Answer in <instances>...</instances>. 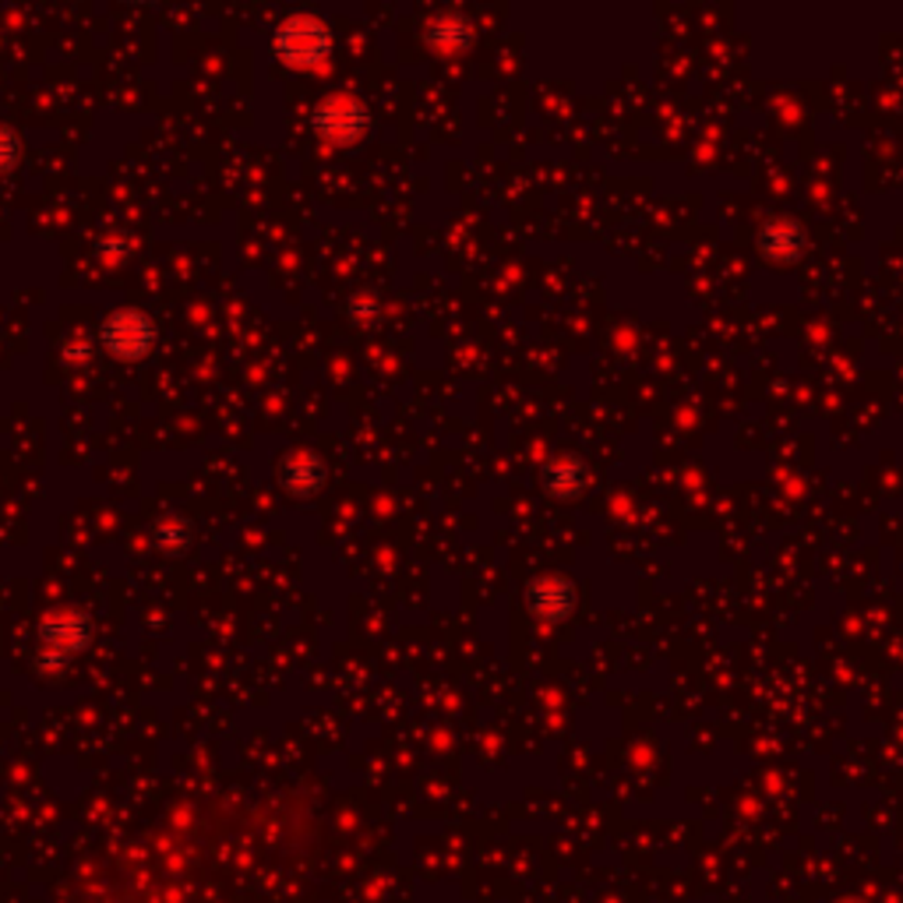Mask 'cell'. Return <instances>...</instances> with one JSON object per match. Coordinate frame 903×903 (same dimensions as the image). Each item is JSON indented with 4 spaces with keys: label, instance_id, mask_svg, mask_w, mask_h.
I'll return each mask as SVG.
<instances>
[{
    "label": "cell",
    "instance_id": "7a4b0ae2",
    "mask_svg": "<svg viewBox=\"0 0 903 903\" xmlns=\"http://www.w3.org/2000/svg\"><path fill=\"white\" fill-rule=\"evenodd\" d=\"M106 343H109V350H117L124 357H138L149 346V322L141 319V314L124 311V314H117V319H109Z\"/></svg>",
    "mask_w": 903,
    "mask_h": 903
},
{
    "label": "cell",
    "instance_id": "3957f363",
    "mask_svg": "<svg viewBox=\"0 0 903 903\" xmlns=\"http://www.w3.org/2000/svg\"><path fill=\"white\" fill-rule=\"evenodd\" d=\"M360 120H363L360 109H357L354 103H346V100H336V103L322 106V117H319L322 131H325L328 138H336V141H350V138H357Z\"/></svg>",
    "mask_w": 903,
    "mask_h": 903
},
{
    "label": "cell",
    "instance_id": "6da1fadb",
    "mask_svg": "<svg viewBox=\"0 0 903 903\" xmlns=\"http://www.w3.org/2000/svg\"><path fill=\"white\" fill-rule=\"evenodd\" d=\"M279 54L290 60V65H314L328 54V33L319 22L297 19L290 25H282L279 33Z\"/></svg>",
    "mask_w": 903,
    "mask_h": 903
}]
</instances>
